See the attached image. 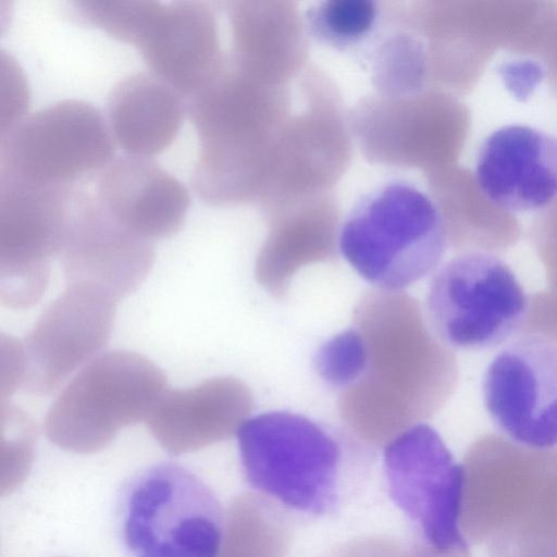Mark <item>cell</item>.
Returning <instances> with one entry per match:
<instances>
[{
    "label": "cell",
    "mask_w": 557,
    "mask_h": 557,
    "mask_svg": "<svg viewBox=\"0 0 557 557\" xmlns=\"http://www.w3.org/2000/svg\"><path fill=\"white\" fill-rule=\"evenodd\" d=\"M352 323L367 359L359 379L339 394V417L356 437L389 442L445 405L457 382L456 359L403 292L366 293Z\"/></svg>",
    "instance_id": "cell-1"
},
{
    "label": "cell",
    "mask_w": 557,
    "mask_h": 557,
    "mask_svg": "<svg viewBox=\"0 0 557 557\" xmlns=\"http://www.w3.org/2000/svg\"><path fill=\"white\" fill-rule=\"evenodd\" d=\"M237 436L253 490L297 513H335L350 448L342 435L302 414L272 411L247 419Z\"/></svg>",
    "instance_id": "cell-2"
},
{
    "label": "cell",
    "mask_w": 557,
    "mask_h": 557,
    "mask_svg": "<svg viewBox=\"0 0 557 557\" xmlns=\"http://www.w3.org/2000/svg\"><path fill=\"white\" fill-rule=\"evenodd\" d=\"M448 243L445 219L414 184L392 180L364 194L347 214L338 248L379 289L401 292L432 272Z\"/></svg>",
    "instance_id": "cell-3"
},
{
    "label": "cell",
    "mask_w": 557,
    "mask_h": 557,
    "mask_svg": "<svg viewBox=\"0 0 557 557\" xmlns=\"http://www.w3.org/2000/svg\"><path fill=\"white\" fill-rule=\"evenodd\" d=\"M123 542L133 557H218L224 517L211 488L175 462L135 474L120 496Z\"/></svg>",
    "instance_id": "cell-4"
},
{
    "label": "cell",
    "mask_w": 557,
    "mask_h": 557,
    "mask_svg": "<svg viewBox=\"0 0 557 557\" xmlns=\"http://www.w3.org/2000/svg\"><path fill=\"white\" fill-rule=\"evenodd\" d=\"M165 387V374L145 356L100 355L57 397L45 419L46 433L64 448L97 450L121 429L147 420Z\"/></svg>",
    "instance_id": "cell-5"
},
{
    "label": "cell",
    "mask_w": 557,
    "mask_h": 557,
    "mask_svg": "<svg viewBox=\"0 0 557 557\" xmlns=\"http://www.w3.org/2000/svg\"><path fill=\"white\" fill-rule=\"evenodd\" d=\"M530 299L510 267L484 251L461 253L434 275L426 297L430 322L449 347L490 349L517 335Z\"/></svg>",
    "instance_id": "cell-6"
},
{
    "label": "cell",
    "mask_w": 557,
    "mask_h": 557,
    "mask_svg": "<svg viewBox=\"0 0 557 557\" xmlns=\"http://www.w3.org/2000/svg\"><path fill=\"white\" fill-rule=\"evenodd\" d=\"M101 112L64 99L24 116L0 136V176L41 186L74 187L113 159L114 144Z\"/></svg>",
    "instance_id": "cell-7"
},
{
    "label": "cell",
    "mask_w": 557,
    "mask_h": 557,
    "mask_svg": "<svg viewBox=\"0 0 557 557\" xmlns=\"http://www.w3.org/2000/svg\"><path fill=\"white\" fill-rule=\"evenodd\" d=\"M384 473L393 503L436 552H466L460 529L466 470L440 434L414 424L387 442Z\"/></svg>",
    "instance_id": "cell-8"
},
{
    "label": "cell",
    "mask_w": 557,
    "mask_h": 557,
    "mask_svg": "<svg viewBox=\"0 0 557 557\" xmlns=\"http://www.w3.org/2000/svg\"><path fill=\"white\" fill-rule=\"evenodd\" d=\"M74 187L35 185L0 176V300L35 305L46 290L50 263L61 255Z\"/></svg>",
    "instance_id": "cell-9"
},
{
    "label": "cell",
    "mask_w": 557,
    "mask_h": 557,
    "mask_svg": "<svg viewBox=\"0 0 557 557\" xmlns=\"http://www.w3.org/2000/svg\"><path fill=\"white\" fill-rule=\"evenodd\" d=\"M483 400L497 430L515 445L557 447V337L520 329L488 364Z\"/></svg>",
    "instance_id": "cell-10"
},
{
    "label": "cell",
    "mask_w": 557,
    "mask_h": 557,
    "mask_svg": "<svg viewBox=\"0 0 557 557\" xmlns=\"http://www.w3.org/2000/svg\"><path fill=\"white\" fill-rule=\"evenodd\" d=\"M115 307L114 299L94 287L66 285L21 343L24 392L53 393L98 352L110 338Z\"/></svg>",
    "instance_id": "cell-11"
},
{
    "label": "cell",
    "mask_w": 557,
    "mask_h": 557,
    "mask_svg": "<svg viewBox=\"0 0 557 557\" xmlns=\"http://www.w3.org/2000/svg\"><path fill=\"white\" fill-rule=\"evenodd\" d=\"M154 262L152 240L114 220L90 190L76 187L61 263L66 285H87L116 302L134 292Z\"/></svg>",
    "instance_id": "cell-12"
},
{
    "label": "cell",
    "mask_w": 557,
    "mask_h": 557,
    "mask_svg": "<svg viewBox=\"0 0 557 557\" xmlns=\"http://www.w3.org/2000/svg\"><path fill=\"white\" fill-rule=\"evenodd\" d=\"M475 182L499 210L546 208L557 198V138L521 124L497 128L480 146Z\"/></svg>",
    "instance_id": "cell-13"
},
{
    "label": "cell",
    "mask_w": 557,
    "mask_h": 557,
    "mask_svg": "<svg viewBox=\"0 0 557 557\" xmlns=\"http://www.w3.org/2000/svg\"><path fill=\"white\" fill-rule=\"evenodd\" d=\"M134 47L152 74L186 98L224 66L214 7L207 1H159Z\"/></svg>",
    "instance_id": "cell-14"
},
{
    "label": "cell",
    "mask_w": 557,
    "mask_h": 557,
    "mask_svg": "<svg viewBox=\"0 0 557 557\" xmlns=\"http://www.w3.org/2000/svg\"><path fill=\"white\" fill-rule=\"evenodd\" d=\"M92 181L96 200L134 234L153 240L182 228L189 193L151 158L128 154L113 159Z\"/></svg>",
    "instance_id": "cell-15"
},
{
    "label": "cell",
    "mask_w": 557,
    "mask_h": 557,
    "mask_svg": "<svg viewBox=\"0 0 557 557\" xmlns=\"http://www.w3.org/2000/svg\"><path fill=\"white\" fill-rule=\"evenodd\" d=\"M252 406V395L245 383L234 377H214L189 388L165 391L147 422L165 449L183 453L238 432Z\"/></svg>",
    "instance_id": "cell-16"
},
{
    "label": "cell",
    "mask_w": 557,
    "mask_h": 557,
    "mask_svg": "<svg viewBox=\"0 0 557 557\" xmlns=\"http://www.w3.org/2000/svg\"><path fill=\"white\" fill-rule=\"evenodd\" d=\"M184 97L151 72L133 73L114 85L107 123L129 156L151 158L175 139L184 119Z\"/></svg>",
    "instance_id": "cell-17"
},
{
    "label": "cell",
    "mask_w": 557,
    "mask_h": 557,
    "mask_svg": "<svg viewBox=\"0 0 557 557\" xmlns=\"http://www.w3.org/2000/svg\"><path fill=\"white\" fill-rule=\"evenodd\" d=\"M334 253L335 235L331 225L282 226L272 233L258 256L256 280L273 296L283 297L299 269L333 259Z\"/></svg>",
    "instance_id": "cell-18"
},
{
    "label": "cell",
    "mask_w": 557,
    "mask_h": 557,
    "mask_svg": "<svg viewBox=\"0 0 557 557\" xmlns=\"http://www.w3.org/2000/svg\"><path fill=\"white\" fill-rule=\"evenodd\" d=\"M380 20V5L372 0H325L311 5L305 15L309 34L342 52L368 44Z\"/></svg>",
    "instance_id": "cell-19"
},
{
    "label": "cell",
    "mask_w": 557,
    "mask_h": 557,
    "mask_svg": "<svg viewBox=\"0 0 557 557\" xmlns=\"http://www.w3.org/2000/svg\"><path fill=\"white\" fill-rule=\"evenodd\" d=\"M67 4L69 15L76 23L98 28L119 41L134 46L158 0H76Z\"/></svg>",
    "instance_id": "cell-20"
},
{
    "label": "cell",
    "mask_w": 557,
    "mask_h": 557,
    "mask_svg": "<svg viewBox=\"0 0 557 557\" xmlns=\"http://www.w3.org/2000/svg\"><path fill=\"white\" fill-rule=\"evenodd\" d=\"M367 350L361 334L352 326L325 342L314 357L318 375L341 392L361 375Z\"/></svg>",
    "instance_id": "cell-21"
}]
</instances>
